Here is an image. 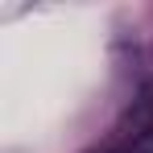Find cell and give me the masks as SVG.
<instances>
[{"mask_svg": "<svg viewBox=\"0 0 153 153\" xmlns=\"http://www.w3.org/2000/svg\"><path fill=\"white\" fill-rule=\"evenodd\" d=\"M132 153H153V137H145V141H141V145H137Z\"/></svg>", "mask_w": 153, "mask_h": 153, "instance_id": "1", "label": "cell"}]
</instances>
